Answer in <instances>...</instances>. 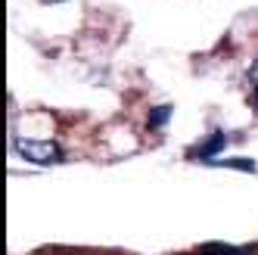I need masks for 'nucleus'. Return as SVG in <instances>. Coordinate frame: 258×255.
Wrapping results in <instances>:
<instances>
[{"instance_id": "4", "label": "nucleus", "mask_w": 258, "mask_h": 255, "mask_svg": "<svg viewBox=\"0 0 258 255\" xmlns=\"http://www.w3.org/2000/svg\"><path fill=\"white\" fill-rule=\"evenodd\" d=\"M212 165H224V168H243V171H255L252 159H224V162H212Z\"/></svg>"}, {"instance_id": "1", "label": "nucleus", "mask_w": 258, "mask_h": 255, "mask_svg": "<svg viewBox=\"0 0 258 255\" xmlns=\"http://www.w3.org/2000/svg\"><path fill=\"white\" fill-rule=\"evenodd\" d=\"M13 150L19 153L22 159L34 162V165H53V162H59L62 153L53 140H28V137H16L13 140Z\"/></svg>"}, {"instance_id": "2", "label": "nucleus", "mask_w": 258, "mask_h": 255, "mask_svg": "<svg viewBox=\"0 0 258 255\" xmlns=\"http://www.w3.org/2000/svg\"><path fill=\"white\" fill-rule=\"evenodd\" d=\"M224 143H227V137L218 131V134H212V137H206V140H202V143H199V147H196L190 156H196V159H212L215 153H221V150H224Z\"/></svg>"}, {"instance_id": "5", "label": "nucleus", "mask_w": 258, "mask_h": 255, "mask_svg": "<svg viewBox=\"0 0 258 255\" xmlns=\"http://www.w3.org/2000/svg\"><path fill=\"white\" fill-rule=\"evenodd\" d=\"M249 103L258 109V72H252V90H249Z\"/></svg>"}, {"instance_id": "3", "label": "nucleus", "mask_w": 258, "mask_h": 255, "mask_svg": "<svg viewBox=\"0 0 258 255\" xmlns=\"http://www.w3.org/2000/svg\"><path fill=\"white\" fill-rule=\"evenodd\" d=\"M168 118H171V106H168V103H165V106H156L153 112H150V128H162Z\"/></svg>"}]
</instances>
